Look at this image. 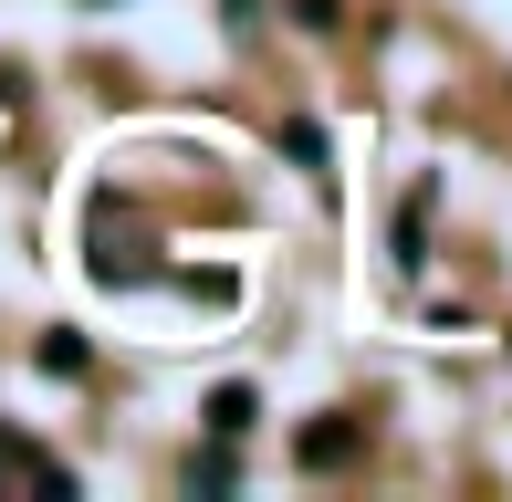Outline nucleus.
<instances>
[{"mask_svg":"<svg viewBox=\"0 0 512 502\" xmlns=\"http://www.w3.org/2000/svg\"><path fill=\"white\" fill-rule=\"evenodd\" d=\"M356 450H366V429H356V419H314L304 440H293V461H304V471H345Z\"/></svg>","mask_w":512,"mask_h":502,"instance_id":"nucleus-1","label":"nucleus"},{"mask_svg":"<svg viewBox=\"0 0 512 502\" xmlns=\"http://www.w3.org/2000/svg\"><path fill=\"white\" fill-rule=\"evenodd\" d=\"M0 482H42V492H74V471H63L53 450H32V440H11V429H0Z\"/></svg>","mask_w":512,"mask_h":502,"instance_id":"nucleus-2","label":"nucleus"},{"mask_svg":"<svg viewBox=\"0 0 512 502\" xmlns=\"http://www.w3.org/2000/svg\"><path fill=\"white\" fill-rule=\"evenodd\" d=\"M251 419H262V398H251L241 377H230V387H209V440H241Z\"/></svg>","mask_w":512,"mask_h":502,"instance_id":"nucleus-3","label":"nucleus"},{"mask_svg":"<svg viewBox=\"0 0 512 502\" xmlns=\"http://www.w3.org/2000/svg\"><path fill=\"white\" fill-rule=\"evenodd\" d=\"M418 241H429V189H418L408 210H398V262H418Z\"/></svg>","mask_w":512,"mask_h":502,"instance_id":"nucleus-4","label":"nucleus"},{"mask_svg":"<svg viewBox=\"0 0 512 502\" xmlns=\"http://www.w3.org/2000/svg\"><path fill=\"white\" fill-rule=\"evenodd\" d=\"M42 367H53V377H84V335H42Z\"/></svg>","mask_w":512,"mask_h":502,"instance_id":"nucleus-5","label":"nucleus"},{"mask_svg":"<svg viewBox=\"0 0 512 502\" xmlns=\"http://www.w3.org/2000/svg\"><path fill=\"white\" fill-rule=\"evenodd\" d=\"M283 147H293V157H304V168L324 178V126H304V116H293V126H283Z\"/></svg>","mask_w":512,"mask_h":502,"instance_id":"nucleus-6","label":"nucleus"},{"mask_svg":"<svg viewBox=\"0 0 512 502\" xmlns=\"http://www.w3.org/2000/svg\"><path fill=\"white\" fill-rule=\"evenodd\" d=\"M293 21H304V32H335V0H293Z\"/></svg>","mask_w":512,"mask_h":502,"instance_id":"nucleus-7","label":"nucleus"},{"mask_svg":"<svg viewBox=\"0 0 512 502\" xmlns=\"http://www.w3.org/2000/svg\"><path fill=\"white\" fill-rule=\"evenodd\" d=\"M0 105H32V84H21V74H11V63H0Z\"/></svg>","mask_w":512,"mask_h":502,"instance_id":"nucleus-8","label":"nucleus"}]
</instances>
